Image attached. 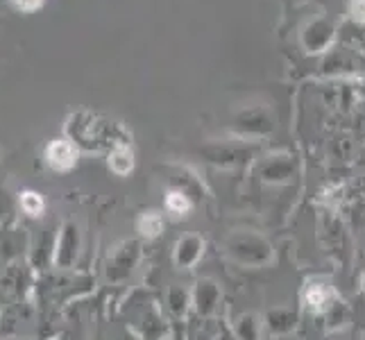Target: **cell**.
Wrapping results in <instances>:
<instances>
[{
	"label": "cell",
	"instance_id": "cell-4",
	"mask_svg": "<svg viewBox=\"0 0 365 340\" xmlns=\"http://www.w3.org/2000/svg\"><path fill=\"white\" fill-rule=\"evenodd\" d=\"M46 159L50 163V168L55 170H71L78 161V150L68 141H53L46 150Z\"/></svg>",
	"mask_w": 365,
	"mask_h": 340
},
{
	"label": "cell",
	"instance_id": "cell-11",
	"mask_svg": "<svg viewBox=\"0 0 365 340\" xmlns=\"http://www.w3.org/2000/svg\"><path fill=\"white\" fill-rule=\"evenodd\" d=\"M166 211L175 218H182L191 211V200H188V195L182 191H173L166 195Z\"/></svg>",
	"mask_w": 365,
	"mask_h": 340
},
{
	"label": "cell",
	"instance_id": "cell-2",
	"mask_svg": "<svg viewBox=\"0 0 365 340\" xmlns=\"http://www.w3.org/2000/svg\"><path fill=\"white\" fill-rule=\"evenodd\" d=\"M302 299H304V304L311 313H327L338 297L331 291V286H327L322 282H309L304 293H302Z\"/></svg>",
	"mask_w": 365,
	"mask_h": 340
},
{
	"label": "cell",
	"instance_id": "cell-12",
	"mask_svg": "<svg viewBox=\"0 0 365 340\" xmlns=\"http://www.w3.org/2000/svg\"><path fill=\"white\" fill-rule=\"evenodd\" d=\"M168 309L175 318H184L188 309V293L180 286H173L168 291Z\"/></svg>",
	"mask_w": 365,
	"mask_h": 340
},
{
	"label": "cell",
	"instance_id": "cell-14",
	"mask_svg": "<svg viewBox=\"0 0 365 340\" xmlns=\"http://www.w3.org/2000/svg\"><path fill=\"white\" fill-rule=\"evenodd\" d=\"M351 16L365 23V0H351Z\"/></svg>",
	"mask_w": 365,
	"mask_h": 340
},
{
	"label": "cell",
	"instance_id": "cell-16",
	"mask_svg": "<svg viewBox=\"0 0 365 340\" xmlns=\"http://www.w3.org/2000/svg\"><path fill=\"white\" fill-rule=\"evenodd\" d=\"M361 284H363V291H365V274H363V279H361Z\"/></svg>",
	"mask_w": 365,
	"mask_h": 340
},
{
	"label": "cell",
	"instance_id": "cell-10",
	"mask_svg": "<svg viewBox=\"0 0 365 340\" xmlns=\"http://www.w3.org/2000/svg\"><path fill=\"white\" fill-rule=\"evenodd\" d=\"M136 227H138V232H141L143 236L155 238L163 230V216H161V213H157V211H148V213H143L141 218H138Z\"/></svg>",
	"mask_w": 365,
	"mask_h": 340
},
{
	"label": "cell",
	"instance_id": "cell-9",
	"mask_svg": "<svg viewBox=\"0 0 365 340\" xmlns=\"http://www.w3.org/2000/svg\"><path fill=\"white\" fill-rule=\"evenodd\" d=\"M109 166H111V170H114L116 175H128V172L132 170V166H134L130 148H125V145H116L114 150H111Z\"/></svg>",
	"mask_w": 365,
	"mask_h": 340
},
{
	"label": "cell",
	"instance_id": "cell-7",
	"mask_svg": "<svg viewBox=\"0 0 365 340\" xmlns=\"http://www.w3.org/2000/svg\"><path fill=\"white\" fill-rule=\"evenodd\" d=\"M188 340H222V329L213 320L200 318L188 326Z\"/></svg>",
	"mask_w": 365,
	"mask_h": 340
},
{
	"label": "cell",
	"instance_id": "cell-1",
	"mask_svg": "<svg viewBox=\"0 0 365 340\" xmlns=\"http://www.w3.org/2000/svg\"><path fill=\"white\" fill-rule=\"evenodd\" d=\"M227 252L234 261H241L245 266H261L270 261V245L257 234H234L227 241Z\"/></svg>",
	"mask_w": 365,
	"mask_h": 340
},
{
	"label": "cell",
	"instance_id": "cell-15",
	"mask_svg": "<svg viewBox=\"0 0 365 340\" xmlns=\"http://www.w3.org/2000/svg\"><path fill=\"white\" fill-rule=\"evenodd\" d=\"M19 3V7L21 9H28V11H32V9H36L41 5V0H16Z\"/></svg>",
	"mask_w": 365,
	"mask_h": 340
},
{
	"label": "cell",
	"instance_id": "cell-3",
	"mask_svg": "<svg viewBox=\"0 0 365 340\" xmlns=\"http://www.w3.org/2000/svg\"><path fill=\"white\" fill-rule=\"evenodd\" d=\"M218 302H220V291H218L216 284L209 282V279L197 284L195 293H193V306H195L200 318H209L211 313L216 311Z\"/></svg>",
	"mask_w": 365,
	"mask_h": 340
},
{
	"label": "cell",
	"instance_id": "cell-8",
	"mask_svg": "<svg viewBox=\"0 0 365 340\" xmlns=\"http://www.w3.org/2000/svg\"><path fill=\"white\" fill-rule=\"evenodd\" d=\"M236 340H259L261 338V322L255 313H243L234 324Z\"/></svg>",
	"mask_w": 365,
	"mask_h": 340
},
{
	"label": "cell",
	"instance_id": "cell-13",
	"mask_svg": "<svg viewBox=\"0 0 365 340\" xmlns=\"http://www.w3.org/2000/svg\"><path fill=\"white\" fill-rule=\"evenodd\" d=\"M21 209L28 213V216H41L43 213V200H41V195H36V193H32V191H28V193H23L21 195Z\"/></svg>",
	"mask_w": 365,
	"mask_h": 340
},
{
	"label": "cell",
	"instance_id": "cell-6",
	"mask_svg": "<svg viewBox=\"0 0 365 340\" xmlns=\"http://www.w3.org/2000/svg\"><path fill=\"white\" fill-rule=\"evenodd\" d=\"M295 320L297 316L291 311V309H274L268 313V329L277 336H284L288 331H293L295 329Z\"/></svg>",
	"mask_w": 365,
	"mask_h": 340
},
{
	"label": "cell",
	"instance_id": "cell-5",
	"mask_svg": "<svg viewBox=\"0 0 365 340\" xmlns=\"http://www.w3.org/2000/svg\"><path fill=\"white\" fill-rule=\"evenodd\" d=\"M202 238L195 236V234H188L184 236L182 241L178 243V249H175V263L180 268H191L197 263V259L202 257Z\"/></svg>",
	"mask_w": 365,
	"mask_h": 340
}]
</instances>
